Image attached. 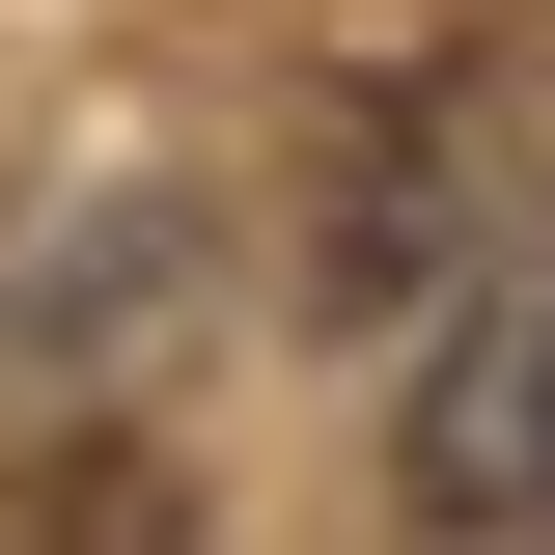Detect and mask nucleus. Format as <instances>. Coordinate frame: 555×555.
Segmentation results:
<instances>
[{"mask_svg":"<svg viewBox=\"0 0 555 555\" xmlns=\"http://www.w3.org/2000/svg\"><path fill=\"white\" fill-rule=\"evenodd\" d=\"M416 528H555V278H500L416 389Z\"/></svg>","mask_w":555,"mask_h":555,"instance_id":"f257e3e1","label":"nucleus"}]
</instances>
